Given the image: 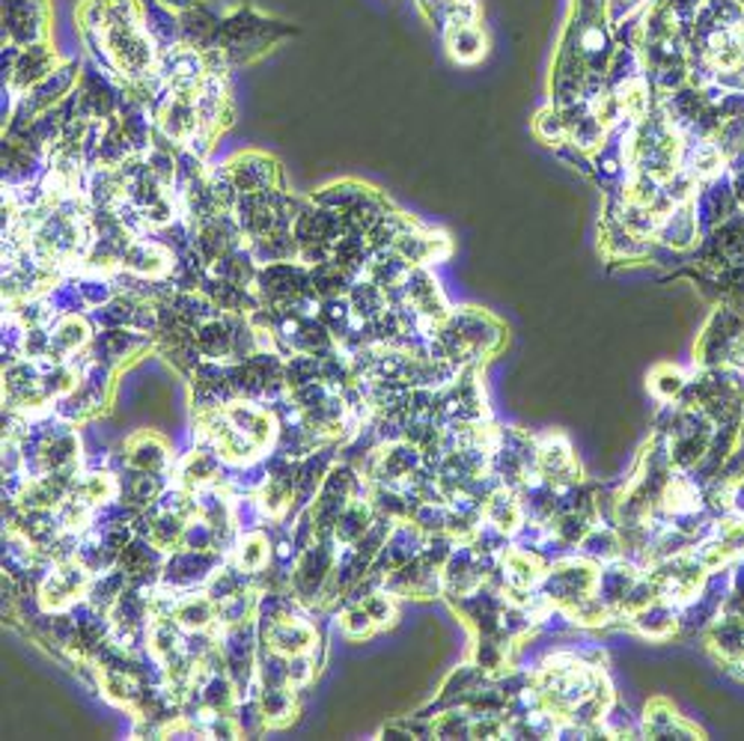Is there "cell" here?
<instances>
[{
    "instance_id": "32",
    "label": "cell",
    "mask_w": 744,
    "mask_h": 741,
    "mask_svg": "<svg viewBox=\"0 0 744 741\" xmlns=\"http://www.w3.org/2000/svg\"><path fill=\"white\" fill-rule=\"evenodd\" d=\"M364 607H367V613L376 620V625H390L394 623L396 616V607H394V595L385 593V590H376V593H369L367 599H364Z\"/></svg>"
},
{
    "instance_id": "18",
    "label": "cell",
    "mask_w": 744,
    "mask_h": 741,
    "mask_svg": "<svg viewBox=\"0 0 744 741\" xmlns=\"http://www.w3.org/2000/svg\"><path fill=\"white\" fill-rule=\"evenodd\" d=\"M173 620L182 625L185 632H200L218 625V604L211 602L209 595L202 593H182L173 607Z\"/></svg>"
},
{
    "instance_id": "28",
    "label": "cell",
    "mask_w": 744,
    "mask_h": 741,
    "mask_svg": "<svg viewBox=\"0 0 744 741\" xmlns=\"http://www.w3.org/2000/svg\"><path fill=\"white\" fill-rule=\"evenodd\" d=\"M316 378H323L319 376V357L289 355V360H286V385H289V391L310 385V382H316Z\"/></svg>"
},
{
    "instance_id": "2",
    "label": "cell",
    "mask_w": 744,
    "mask_h": 741,
    "mask_svg": "<svg viewBox=\"0 0 744 741\" xmlns=\"http://www.w3.org/2000/svg\"><path fill=\"white\" fill-rule=\"evenodd\" d=\"M598 584V563L587 557H563L554 566L545 569L543 581H539V593L552 604L569 611L572 604L596 593Z\"/></svg>"
},
{
    "instance_id": "33",
    "label": "cell",
    "mask_w": 744,
    "mask_h": 741,
    "mask_svg": "<svg viewBox=\"0 0 744 741\" xmlns=\"http://www.w3.org/2000/svg\"><path fill=\"white\" fill-rule=\"evenodd\" d=\"M165 10H173V16H179V12H188V10H202V7H211L215 0H158Z\"/></svg>"
},
{
    "instance_id": "15",
    "label": "cell",
    "mask_w": 744,
    "mask_h": 741,
    "mask_svg": "<svg viewBox=\"0 0 744 741\" xmlns=\"http://www.w3.org/2000/svg\"><path fill=\"white\" fill-rule=\"evenodd\" d=\"M641 732H644V735H653V739H667V735H679V739H697V735H700V730H694L691 723H685L679 714L673 712L667 700H653V703L646 705Z\"/></svg>"
},
{
    "instance_id": "8",
    "label": "cell",
    "mask_w": 744,
    "mask_h": 741,
    "mask_svg": "<svg viewBox=\"0 0 744 741\" xmlns=\"http://www.w3.org/2000/svg\"><path fill=\"white\" fill-rule=\"evenodd\" d=\"M259 641L284 655H301V652H313L316 646V629L304 616L259 623Z\"/></svg>"
},
{
    "instance_id": "16",
    "label": "cell",
    "mask_w": 744,
    "mask_h": 741,
    "mask_svg": "<svg viewBox=\"0 0 744 741\" xmlns=\"http://www.w3.org/2000/svg\"><path fill=\"white\" fill-rule=\"evenodd\" d=\"M444 42L453 60L459 63H477L486 57V33L479 24H447Z\"/></svg>"
},
{
    "instance_id": "19",
    "label": "cell",
    "mask_w": 744,
    "mask_h": 741,
    "mask_svg": "<svg viewBox=\"0 0 744 741\" xmlns=\"http://www.w3.org/2000/svg\"><path fill=\"white\" fill-rule=\"evenodd\" d=\"M161 474H149V471H138V467L126 465L120 474V501L129 506H149L161 497Z\"/></svg>"
},
{
    "instance_id": "34",
    "label": "cell",
    "mask_w": 744,
    "mask_h": 741,
    "mask_svg": "<svg viewBox=\"0 0 744 741\" xmlns=\"http://www.w3.org/2000/svg\"><path fill=\"white\" fill-rule=\"evenodd\" d=\"M733 194H735V202H742V206H744V170H738V174H735Z\"/></svg>"
},
{
    "instance_id": "13",
    "label": "cell",
    "mask_w": 744,
    "mask_h": 741,
    "mask_svg": "<svg viewBox=\"0 0 744 741\" xmlns=\"http://www.w3.org/2000/svg\"><path fill=\"white\" fill-rule=\"evenodd\" d=\"M632 625L649 641H667L679 629V607L667 599H655L644 611L632 613Z\"/></svg>"
},
{
    "instance_id": "20",
    "label": "cell",
    "mask_w": 744,
    "mask_h": 741,
    "mask_svg": "<svg viewBox=\"0 0 744 741\" xmlns=\"http://www.w3.org/2000/svg\"><path fill=\"white\" fill-rule=\"evenodd\" d=\"M376 522V510L369 501H351L343 515L337 518V527H334V540L340 542V545H355V542L364 536V533L373 527Z\"/></svg>"
},
{
    "instance_id": "9",
    "label": "cell",
    "mask_w": 744,
    "mask_h": 741,
    "mask_svg": "<svg viewBox=\"0 0 744 741\" xmlns=\"http://www.w3.org/2000/svg\"><path fill=\"white\" fill-rule=\"evenodd\" d=\"M51 352L48 357L51 360H72L78 352L92 343V325L83 319L81 313H66V316H57V322L51 325Z\"/></svg>"
},
{
    "instance_id": "30",
    "label": "cell",
    "mask_w": 744,
    "mask_h": 741,
    "mask_svg": "<svg viewBox=\"0 0 744 741\" xmlns=\"http://www.w3.org/2000/svg\"><path fill=\"white\" fill-rule=\"evenodd\" d=\"M376 629V620L369 616L364 604H346V613H343V634L349 641H364L369 638Z\"/></svg>"
},
{
    "instance_id": "1",
    "label": "cell",
    "mask_w": 744,
    "mask_h": 741,
    "mask_svg": "<svg viewBox=\"0 0 744 741\" xmlns=\"http://www.w3.org/2000/svg\"><path fill=\"white\" fill-rule=\"evenodd\" d=\"M289 28H280V21H271L266 16H257L254 10L236 7L227 16H221L218 33L211 48L227 60V63H248L254 57L271 51L277 39H284Z\"/></svg>"
},
{
    "instance_id": "23",
    "label": "cell",
    "mask_w": 744,
    "mask_h": 741,
    "mask_svg": "<svg viewBox=\"0 0 744 741\" xmlns=\"http://www.w3.org/2000/svg\"><path fill=\"white\" fill-rule=\"evenodd\" d=\"M268 560H271V545H268L266 536L257 531L239 536L236 549H232V563L239 569H245V572H250V575L262 572V569L268 566Z\"/></svg>"
},
{
    "instance_id": "25",
    "label": "cell",
    "mask_w": 744,
    "mask_h": 741,
    "mask_svg": "<svg viewBox=\"0 0 744 741\" xmlns=\"http://www.w3.org/2000/svg\"><path fill=\"white\" fill-rule=\"evenodd\" d=\"M259 595L254 590H245V593L232 595L227 602L218 604V625H236V623H248L250 616L257 613Z\"/></svg>"
},
{
    "instance_id": "27",
    "label": "cell",
    "mask_w": 744,
    "mask_h": 741,
    "mask_svg": "<svg viewBox=\"0 0 744 741\" xmlns=\"http://www.w3.org/2000/svg\"><path fill=\"white\" fill-rule=\"evenodd\" d=\"M536 135L545 140V144H552V147H561L563 140H569V131H566V119H563L561 108H545L536 113L534 122Z\"/></svg>"
},
{
    "instance_id": "12",
    "label": "cell",
    "mask_w": 744,
    "mask_h": 741,
    "mask_svg": "<svg viewBox=\"0 0 744 741\" xmlns=\"http://www.w3.org/2000/svg\"><path fill=\"white\" fill-rule=\"evenodd\" d=\"M19 533L33 545L37 551L48 554L54 549V542L66 533L63 522L57 510H21L19 515Z\"/></svg>"
},
{
    "instance_id": "7",
    "label": "cell",
    "mask_w": 744,
    "mask_h": 741,
    "mask_svg": "<svg viewBox=\"0 0 744 741\" xmlns=\"http://www.w3.org/2000/svg\"><path fill=\"white\" fill-rule=\"evenodd\" d=\"M423 545H426V533H423L417 524L414 522L394 524V531L387 536L385 549H381V554H378L373 566H376V572H381V575H390L396 569H403L405 563H411V560L423 551Z\"/></svg>"
},
{
    "instance_id": "4",
    "label": "cell",
    "mask_w": 744,
    "mask_h": 741,
    "mask_svg": "<svg viewBox=\"0 0 744 741\" xmlns=\"http://www.w3.org/2000/svg\"><path fill=\"white\" fill-rule=\"evenodd\" d=\"M221 566L218 551H176L173 557L165 560L161 569V584L176 590V593H194L197 586H206L215 569Z\"/></svg>"
},
{
    "instance_id": "29",
    "label": "cell",
    "mask_w": 744,
    "mask_h": 741,
    "mask_svg": "<svg viewBox=\"0 0 744 741\" xmlns=\"http://www.w3.org/2000/svg\"><path fill=\"white\" fill-rule=\"evenodd\" d=\"M470 723H474V712H447L433 723V735L438 739H470Z\"/></svg>"
},
{
    "instance_id": "3",
    "label": "cell",
    "mask_w": 744,
    "mask_h": 741,
    "mask_svg": "<svg viewBox=\"0 0 744 741\" xmlns=\"http://www.w3.org/2000/svg\"><path fill=\"white\" fill-rule=\"evenodd\" d=\"M337 557H340V554L334 551V542L319 540V536L298 554L292 569V586L295 595H298V602L313 604L325 593V584H328V577H331Z\"/></svg>"
},
{
    "instance_id": "5",
    "label": "cell",
    "mask_w": 744,
    "mask_h": 741,
    "mask_svg": "<svg viewBox=\"0 0 744 741\" xmlns=\"http://www.w3.org/2000/svg\"><path fill=\"white\" fill-rule=\"evenodd\" d=\"M536 471L557 492L581 483L578 458H575L569 441L563 438V435H545L543 441H536Z\"/></svg>"
},
{
    "instance_id": "22",
    "label": "cell",
    "mask_w": 744,
    "mask_h": 741,
    "mask_svg": "<svg viewBox=\"0 0 744 741\" xmlns=\"http://www.w3.org/2000/svg\"><path fill=\"white\" fill-rule=\"evenodd\" d=\"M129 590V575H126V569H108V572H101V575L92 577L90 590H87V602L96 604L99 611H111L117 599Z\"/></svg>"
},
{
    "instance_id": "26",
    "label": "cell",
    "mask_w": 744,
    "mask_h": 741,
    "mask_svg": "<svg viewBox=\"0 0 744 741\" xmlns=\"http://www.w3.org/2000/svg\"><path fill=\"white\" fill-rule=\"evenodd\" d=\"M688 385V378L682 376L679 369H673V366H658L649 378V387H653V394L662 399V403H673V399H679L682 391Z\"/></svg>"
},
{
    "instance_id": "6",
    "label": "cell",
    "mask_w": 744,
    "mask_h": 741,
    "mask_svg": "<svg viewBox=\"0 0 744 741\" xmlns=\"http://www.w3.org/2000/svg\"><path fill=\"white\" fill-rule=\"evenodd\" d=\"M227 174L239 194H257V191H275L280 188V167L275 158L262 156V152H239L236 158L227 161Z\"/></svg>"
},
{
    "instance_id": "17",
    "label": "cell",
    "mask_w": 744,
    "mask_h": 741,
    "mask_svg": "<svg viewBox=\"0 0 744 741\" xmlns=\"http://www.w3.org/2000/svg\"><path fill=\"white\" fill-rule=\"evenodd\" d=\"M126 465L138 467V471H149V474H165L170 467V449L158 435H138L131 438L129 449H126Z\"/></svg>"
},
{
    "instance_id": "31",
    "label": "cell",
    "mask_w": 744,
    "mask_h": 741,
    "mask_svg": "<svg viewBox=\"0 0 744 741\" xmlns=\"http://www.w3.org/2000/svg\"><path fill=\"white\" fill-rule=\"evenodd\" d=\"M182 549L191 551H215V524H209L202 515L191 518L185 527Z\"/></svg>"
},
{
    "instance_id": "14",
    "label": "cell",
    "mask_w": 744,
    "mask_h": 741,
    "mask_svg": "<svg viewBox=\"0 0 744 741\" xmlns=\"http://www.w3.org/2000/svg\"><path fill=\"white\" fill-rule=\"evenodd\" d=\"M483 518H486L488 524H495L497 531H504L506 536H515V533L522 531V524L527 522L522 510V497H518V492L509 488V485H500V488L488 497L486 506H483Z\"/></svg>"
},
{
    "instance_id": "10",
    "label": "cell",
    "mask_w": 744,
    "mask_h": 741,
    "mask_svg": "<svg viewBox=\"0 0 744 741\" xmlns=\"http://www.w3.org/2000/svg\"><path fill=\"white\" fill-rule=\"evenodd\" d=\"M176 471H179V485L191 488V492H200L206 485L221 483L224 456L218 449H211L202 444V447H194L191 453H185V456L179 458Z\"/></svg>"
},
{
    "instance_id": "11",
    "label": "cell",
    "mask_w": 744,
    "mask_h": 741,
    "mask_svg": "<svg viewBox=\"0 0 744 741\" xmlns=\"http://www.w3.org/2000/svg\"><path fill=\"white\" fill-rule=\"evenodd\" d=\"M655 236L662 238V245L673 247V250H688L700 236V218L697 209H694V200L676 202V206L662 218Z\"/></svg>"
},
{
    "instance_id": "21",
    "label": "cell",
    "mask_w": 744,
    "mask_h": 741,
    "mask_svg": "<svg viewBox=\"0 0 744 741\" xmlns=\"http://www.w3.org/2000/svg\"><path fill=\"white\" fill-rule=\"evenodd\" d=\"M578 554L605 566L611 560L623 557V540H619V533H616L614 527H602V524H596V527L581 540Z\"/></svg>"
},
{
    "instance_id": "24",
    "label": "cell",
    "mask_w": 744,
    "mask_h": 741,
    "mask_svg": "<svg viewBox=\"0 0 744 741\" xmlns=\"http://www.w3.org/2000/svg\"><path fill=\"white\" fill-rule=\"evenodd\" d=\"M259 705H262L268 727H284L295 714L292 688H259Z\"/></svg>"
}]
</instances>
